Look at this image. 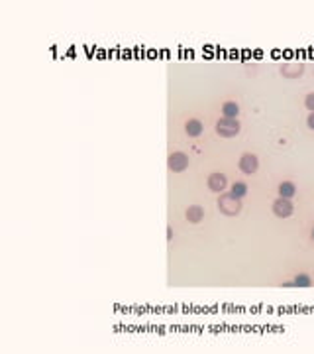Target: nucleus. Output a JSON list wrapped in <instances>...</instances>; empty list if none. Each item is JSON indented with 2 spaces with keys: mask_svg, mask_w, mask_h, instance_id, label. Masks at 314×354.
Listing matches in <instances>:
<instances>
[{
  "mask_svg": "<svg viewBox=\"0 0 314 354\" xmlns=\"http://www.w3.org/2000/svg\"><path fill=\"white\" fill-rule=\"evenodd\" d=\"M214 128H216V134H218V136H222V138H234V136L240 134L242 124H240L238 118H226V116H222V118L216 122Z\"/></svg>",
  "mask_w": 314,
  "mask_h": 354,
  "instance_id": "f257e3e1",
  "label": "nucleus"
},
{
  "mask_svg": "<svg viewBox=\"0 0 314 354\" xmlns=\"http://www.w3.org/2000/svg\"><path fill=\"white\" fill-rule=\"evenodd\" d=\"M218 209H220L222 215L236 217V215H240V211H242V199H236L234 195L224 193V195H220V199H218Z\"/></svg>",
  "mask_w": 314,
  "mask_h": 354,
  "instance_id": "f03ea898",
  "label": "nucleus"
},
{
  "mask_svg": "<svg viewBox=\"0 0 314 354\" xmlns=\"http://www.w3.org/2000/svg\"><path fill=\"white\" fill-rule=\"evenodd\" d=\"M167 167L175 173H181L189 167V155L183 153V152H173L169 157H167Z\"/></svg>",
  "mask_w": 314,
  "mask_h": 354,
  "instance_id": "7ed1b4c3",
  "label": "nucleus"
},
{
  "mask_svg": "<svg viewBox=\"0 0 314 354\" xmlns=\"http://www.w3.org/2000/svg\"><path fill=\"white\" fill-rule=\"evenodd\" d=\"M271 209H273V213H275L279 219H289V217L292 215V211H294L291 199H283V197L275 199L273 205H271Z\"/></svg>",
  "mask_w": 314,
  "mask_h": 354,
  "instance_id": "20e7f679",
  "label": "nucleus"
},
{
  "mask_svg": "<svg viewBox=\"0 0 314 354\" xmlns=\"http://www.w3.org/2000/svg\"><path fill=\"white\" fill-rule=\"evenodd\" d=\"M238 165H240L242 173L251 175V173H255V171H257V167H259V159H257V155H253V153H244V155L240 157Z\"/></svg>",
  "mask_w": 314,
  "mask_h": 354,
  "instance_id": "39448f33",
  "label": "nucleus"
},
{
  "mask_svg": "<svg viewBox=\"0 0 314 354\" xmlns=\"http://www.w3.org/2000/svg\"><path fill=\"white\" fill-rule=\"evenodd\" d=\"M208 189L214 191V193H222L228 185V179H226V175L224 173H210L208 175Z\"/></svg>",
  "mask_w": 314,
  "mask_h": 354,
  "instance_id": "423d86ee",
  "label": "nucleus"
},
{
  "mask_svg": "<svg viewBox=\"0 0 314 354\" xmlns=\"http://www.w3.org/2000/svg\"><path fill=\"white\" fill-rule=\"evenodd\" d=\"M304 73V65L302 63H294V61H287L281 65V75L289 77V79H296Z\"/></svg>",
  "mask_w": 314,
  "mask_h": 354,
  "instance_id": "0eeeda50",
  "label": "nucleus"
},
{
  "mask_svg": "<svg viewBox=\"0 0 314 354\" xmlns=\"http://www.w3.org/2000/svg\"><path fill=\"white\" fill-rule=\"evenodd\" d=\"M185 217H187V221H189V223L199 225V223L204 219V209H202V207H199V205H193V207H189V209H187Z\"/></svg>",
  "mask_w": 314,
  "mask_h": 354,
  "instance_id": "6e6552de",
  "label": "nucleus"
},
{
  "mask_svg": "<svg viewBox=\"0 0 314 354\" xmlns=\"http://www.w3.org/2000/svg\"><path fill=\"white\" fill-rule=\"evenodd\" d=\"M202 130H204V126H202L201 120H187V122H185V132H187V136H191V138L201 136Z\"/></svg>",
  "mask_w": 314,
  "mask_h": 354,
  "instance_id": "1a4fd4ad",
  "label": "nucleus"
},
{
  "mask_svg": "<svg viewBox=\"0 0 314 354\" xmlns=\"http://www.w3.org/2000/svg\"><path fill=\"white\" fill-rule=\"evenodd\" d=\"M222 114H224L226 118H238V114H240V104L234 102V101L224 102V104H222Z\"/></svg>",
  "mask_w": 314,
  "mask_h": 354,
  "instance_id": "9d476101",
  "label": "nucleus"
},
{
  "mask_svg": "<svg viewBox=\"0 0 314 354\" xmlns=\"http://www.w3.org/2000/svg\"><path fill=\"white\" fill-rule=\"evenodd\" d=\"M279 195H281L283 199H292V197L296 195V187H294V183H291V181H283V183L279 185Z\"/></svg>",
  "mask_w": 314,
  "mask_h": 354,
  "instance_id": "9b49d317",
  "label": "nucleus"
},
{
  "mask_svg": "<svg viewBox=\"0 0 314 354\" xmlns=\"http://www.w3.org/2000/svg\"><path fill=\"white\" fill-rule=\"evenodd\" d=\"M292 285L294 287H310L312 285V278L308 274H296L292 278Z\"/></svg>",
  "mask_w": 314,
  "mask_h": 354,
  "instance_id": "f8f14e48",
  "label": "nucleus"
},
{
  "mask_svg": "<svg viewBox=\"0 0 314 354\" xmlns=\"http://www.w3.org/2000/svg\"><path fill=\"white\" fill-rule=\"evenodd\" d=\"M230 195H234L236 199H244L247 195V185L246 183H234L230 189Z\"/></svg>",
  "mask_w": 314,
  "mask_h": 354,
  "instance_id": "ddd939ff",
  "label": "nucleus"
},
{
  "mask_svg": "<svg viewBox=\"0 0 314 354\" xmlns=\"http://www.w3.org/2000/svg\"><path fill=\"white\" fill-rule=\"evenodd\" d=\"M304 106H306L310 112H314V93H308V95H306V99H304Z\"/></svg>",
  "mask_w": 314,
  "mask_h": 354,
  "instance_id": "4468645a",
  "label": "nucleus"
},
{
  "mask_svg": "<svg viewBox=\"0 0 314 354\" xmlns=\"http://www.w3.org/2000/svg\"><path fill=\"white\" fill-rule=\"evenodd\" d=\"M306 124H308V128H310V130H314V112H310V114H308Z\"/></svg>",
  "mask_w": 314,
  "mask_h": 354,
  "instance_id": "2eb2a0df",
  "label": "nucleus"
},
{
  "mask_svg": "<svg viewBox=\"0 0 314 354\" xmlns=\"http://www.w3.org/2000/svg\"><path fill=\"white\" fill-rule=\"evenodd\" d=\"M312 240H314V228H312Z\"/></svg>",
  "mask_w": 314,
  "mask_h": 354,
  "instance_id": "dca6fc26",
  "label": "nucleus"
}]
</instances>
